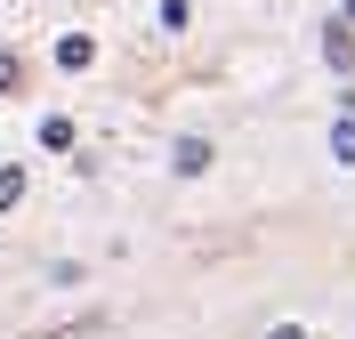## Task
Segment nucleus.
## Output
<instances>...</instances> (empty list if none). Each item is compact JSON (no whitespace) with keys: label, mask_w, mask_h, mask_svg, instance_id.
Masks as SVG:
<instances>
[{"label":"nucleus","mask_w":355,"mask_h":339,"mask_svg":"<svg viewBox=\"0 0 355 339\" xmlns=\"http://www.w3.org/2000/svg\"><path fill=\"white\" fill-rule=\"evenodd\" d=\"M24 202V170H0V210H17Z\"/></svg>","instance_id":"3"},{"label":"nucleus","mask_w":355,"mask_h":339,"mask_svg":"<svg viewBox=\"0 0 355 339\" xmlns=\"http://www.w3.org/2000/svg\"><path fill=\"white\" fill-rule=\"evenodd\" d=\"M331 154H339V162H355V113H347V121H339V137H331Z\"/></svg>","instance_id":"4"},{"label":"nucleus","mask_w":355,"mask_h":339,"mask_svg":"<svg viewBox=\"0 0 355 339\" xmlns=\"http://www.w3.org/2000/svg\"><path fill=\"white\" fill-rule=\"evenodd\" d=\"M178 170H186V178H194V170H210V146H202V137H186V146H178Z\"/></svg>","instance_id":"2"},{"label":"nucleus","mask_w":355,"mask_h":339,"mask_svg":"<svg viewBox=\"0 0 355 339\" xmlns=\"http://www.w3.org/2000/svg\"><path fill=\"white\" fill-rule=\"evenodd\" d=\"M0 89H24V65H17V57H0Z\"/></svg>","instance_id":"5"},{"label":"nucleus","mask_w":355,"mask_h":339,"mask_svg":"<svg viewBox=\"0 0 355 339\" xmlns=\"http://www.w3.org/2000/svg\"><path fill=\"white\" fill-rule=\"evenodd\" d=\"M89 57H97V41H81V33H65V41H57V65H65V73H81Z\"/></svg>","instance_id":"1"},{"label":"nucleus","mask_w":355,"mask_h":339,"mask_svg":"<svg viewBox=\"0 0 355 339\" xmlns=\"http://www.w3.org/2000/svg\"><path fill=\"white\" fill-rule=\"evenodd\" d=\"M266 339H307V331H299V323H275V331H266Z\"/></svg>","instance_id":"6"}]
</instances>
